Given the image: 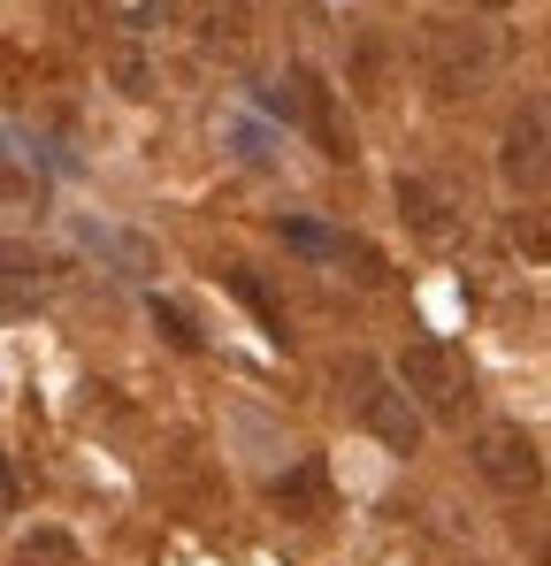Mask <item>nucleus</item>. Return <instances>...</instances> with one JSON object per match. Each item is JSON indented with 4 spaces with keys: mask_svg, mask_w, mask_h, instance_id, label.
Segmentation results:
<instances>
[{
    "mask_svg": "<svg viewBox=\"0 0 551 566\" xmlns=\"http://www.w3.org/2000/svg\"><path fill=\"white\" fill-rule=\"evenodd\" d=\"M498 62H506V46H498V31L482 23V15H445V23H429V39H422V77H429V93L459 107V99H475L490 77H498Z\"/></svg>",
    "mask_w": 551,
    "mask_h": 566,
    "instance_id": "obj_1",
    "label": "nucleus"
},
{
    "mask_svg": "<svg viewBox=\"0 0 551 566\" xmlns=\"http://www.w3.org/2000/svg\"><path fill=\"white\" fill-rule=\"evenodd\" d=\"M398 382L414 390V406H422L429 421H459L467 398H475L467 360H459L445 337H406V353H398Z\"/></svg>",
    "mask_w": 551,
    "mask_h": 566,
    "instance_id": "obj_2",
    "label": "nucleus"
},
{
    "mask_svg": "<svg viewBox=\"0 0 551 566\" xmlns=\"http://www.w3.org/2000/svg\"><path fill=\"white\" fill-rule=\"evenodd\" d=\"M467 452H475V474H482L498 497H537V490H544V452H537V437L513 429V421H482Z\"/></svg>",
    "mask_w": 551,
    "mask_h": 566,
    "instance_id": "obj_3",
    "label": "nucleus"
},
{
    "mask_svg": "<svg viewBox=\"0 0 551 566\" xmlns=\"http://www.w3.org/2000/svg\"><path fill=\"white\" fill-rule=\"evenodd\" d=\"M498 177H506L513 199H544L551 191V115H544V99L513 107V123H506V138H498Z\"/></svg>",
    "mask_w": 551,
    "mask_h": 566,
    "instance_id": "obj_4",
    "label": "nucleus"
},
{
    "mask_svg": "<svg viewBox=\"0 0 551 566\" xmlns=\"http://www.w3.org/2000/svg\"><path fill=\"white\" fill-rule=\"evenodd\" d=\"M353 421H361L375 444L406 452V460H414V452H422V437H429V413L414 406V390H406L398 376H391V382H383V376L361 382V390H353Z\"/></svg>",
    "mask_w": 551,
    "mask_h": 566,
    "instance_id": "obj_5",
    "label": "nucleus"
},
{
    "mask_svg": "<svg viewBox=\"0 0 551 566\" xmlns=\"http://www.w3.org/2000/svg\"><path fill=\"white\" fill-rule=\"evenodd\" d=\"M291 85H299V130H306L330 161H353L361 146H353V123H345V107H337V85H330L322 70H291Z\"/></svg>",
    "mask_w": 551,
    "mask_h": 566,
    "instance_id": "obj_6",
    "label": "nucleus"
},
{
    "mask_svg": "<svg viewBox=\"0 0 551 566\" xmlns=\"http://www.w3.org/2000/svg\"><path fill=\"white\" fill-rule=\"evenodd\" d=\"M391 199H398V222H406L414 238H429V245H445V238L459 230V214H453V199H445V185H429V177H406V169H398Z\"/></svg>",
    "mask_w": 551,
    "mask_h": 566,
    "instance_id": "obj_7",
    "label": "nucleus"
},
{
    "mask_svg": "<svg viewBox=\"0 0 551 566\" xmlns=\"http://www.w3.org/2000/svg\"><path fill=\"white\" fill-rule=\"evenodd\" d=\"M199 46L222 54V62H246L253 54V8L246 0H207L199 8Z\"/></svg>",
    "mask_w": 551,
    "mask_h": 566,
    "instance_id": "obj_8",
    "label": "nucleus"
},
{
    "mask_svg": "<svg viewBox=\"0 0 551 566\" xmlns=\"http://www.w3.org/2000/svg\"><path fill=\"white\" fill-rule=\"evenodd\" d=\"M77 245L100 253V261H115V276H154V245L115 230V222H77Z\"/></svg>",
    "mask_w": 551,
    "mask_h": 566,
    "instance_id": "obj_9",
    "label": "nucleus"
},
{
    "mask_svg": "<svg viewBox=\"0 0 551 566\" xmlns=\"http://www.w3.org/2000/svg\"><path fill=\"white\" fill-rule=\"evenodd\" d=\"M345 85H353L367 107H383V99H391V46H383V31H361V39H353Z\"/></svg>",
    "mask_w": 551,
    "mask_h": 566,
    "instance_id": "obj_10",
    "label": "nucleus"
},
{
    "mask_svg": "<svg viewBox=\"0 0 551 566\" xmlns=\"http://www.w3.org/2000/svg\"><path fill=\"white\" fill-rule=\"evenodd\" d=\"M54 261L39 253V245H23V238H0V283H15V291H31V298H46L54 291Z\"/></svg>",
    "mask_w": 551,
    "mask_h": 566,
    "instance_id": "obj_11",
    "label": "nucleus"
},
{
    "mask_svg": "<svg viewBox=\"0 0 551 566\" xmlns=\"http://www.w3.org/2000/svg\"><path fill=\"white\" fill-rule=\"evenodd\" d=\"M506 238H513V253H521L529 269H551V199H529V207H513Z\"/></svg>",
    "mask_w": 551,
    "mask_h": 566,
    "instance_id": "obj_12",
    "label": "nucleus"
},
{
    "mask_svg": "<svg viewBox=\"0 0 551 566\" xmlns=\"http://www.w3.org/2000/svg\"><path fill=\"white\" fill-rule=\"evenodd\" d=\"M276 505H283V513H299V521H322V513H330V490H322V468L306 460V468L276 474Z\"/></svg>",
    "mask_w": 551,
    "mask_h": 566,
    "instance_id": "obj_13",
    "label": "nucleus"
},
{
    "mask_svg": "<svg viewBox=\"0 0 551 566\" xmlns=\"http://www.w3.org/2000/svg\"><path fill=\"white\" fill-rule=\"evenodd\" d=\"M107 77H115V93H123V99H154V85H162L154 62H146L138 46H115V54H107Z\"/></svg>",
    "mask_w": 551,
    "mask_h": 566,
    "instance_id": "obj_14",
    "label": "nucleus"
},
{
    "mask_svg": "<svg viewBox=\"0 0 551 566\" xmlns=\"http://www.w3.org/2000/svg\"><path fill=\"white\" fill-rule=\"evenodd\" d=\"M15 566H77V544H70V528H31V536L15 544Z\"/></svg>",
    "mask_w": 551,
    "mask_h": 566,
    "instance_id": "obj_15",
    "label": "nucleus"
},
{
    "mask_svg": "<svg viewBox=\"0 0 551 566\" xmlns=\"http://www.w3.org/2000/svg\"><path fill=\"white\" fill-rule=\"evenodd\" d=\"M337 261H345V276H353V283H367V291H383V283H391L383 253H375L367 238H345V245H337Z\"/></svg>",
    "mask_w": 551,
    "mask_h": 566,
    "instance_id": "obj_16",
    "label": "nucleus"
},
{
    "mask_svg": "<svg viewBox=\"0 0 551 566\" xmlns=\"http://www.w3.org/2000/svg\"><path fill=\"white\" fill-rule=\"evenodd\" d=\"M230 291H238V298H246V306H253V314H261V329H269V337H283V314H276L269 283L253 276V269H230Z\"/></svg>",
    "mask_w": 551,
    "mask_h": 566,
    "instance_id": "obj_17",
    "label": "nucleus"
},
{
    "mask_svg": "<svg viewBox=\"0 0 551 566\" xmlns=\"http://www.w3.org/2000/svg\"><path fill=\"white\" fill-rule=\"evenodd\" d=\"M276 230H283V245L322 253V261H337V245H345V238H337V230H322V222H276Z\"/></svg>",
    "mask_w": 551,
    "mask_h": 566,
    "instance_id": "obj_18",
    "label": "nucleus"
},
{
    "mask_svg": "<svg viewBox=\"0 0 551 566\" xmlns=\"http://www.w3.org/2000/svg\"><path fill=\"white\" fill-rule=\"evenodd\" d=\"M154 329H162L177 353H199V329H191V314H184V306H169V298H154Z\"/></svg>",
    "mask_w": 551,
    "mask_h": 566,
    "instance_id": "obj_19",
    "label": "nucleus"
},
{
    "mask_svg": "<svg viewBox=\"0 0 551 566\" xmlns=\"http://www.w3.org/2000/svg\"><path fill=\"white\" fill-rule=\"evenodd\" d=\"M169 8H177V0H115V15H123L131 31H154V23H162Z\"/></svg>",
    "mask_w": 551,
    "mask_h": 566,
    "instance_id": "obj_20",
    "label": "nucleus"
},
{
    "mask_svg": "<svg viewBox=\"0 0 551 566\" xmlns=\"http://www.w3.org/2000/svg\"><path fill=\"white\" fill-rule=\"evenodd\" d=\"M15 497H23V490H15V468H8V452H0V513H15Z\"/></svg>",
    "mask_w": 551,
    "mask_h": 566,
    "instance_id": "obj_21",
    "label": "nucleus"
},
{
    "mask_svg": "<svg viewBox=\"0 0 551 566\" xmlns=\"http://www.w3.org/2000/svg\"><path fill=\"white\" fill-rule=\"evenodd\" d=\"M453 8H467V15H498L506 0H453Z\"/></svg>",
    "mask_w": 551,
    "mask_h": 566,
    "instance_id": "obj_22",
    "label": "nucleus"
},
{
    "mask_svg": "<svg viewBox=\"0 0 551 566\" xmlns=\"http://www.w3.org/2000/svg\"><path fill=\"white\" fill-rule=\"evenodd\" d=\"M537 559H544V566H551V536H537Z\"/></svg>",
    "mask_w": 551,
    "mask_h": 566,
    "instance_id": "obj_23",
    "label": "nucleus"
},
{
    "mask_svg": "<svg viewBox=\"0 0 551 566\" xmlns=\"http://www.w3.org/2000/svg\"><path fill=\"white\" fill-rule=\"evenodd\" d=\"M544 115H551V93H544Z\"/></svg>",
    "mask_w": 551,
    "mask_h": 566,
    "instance_id": "obj_24",
    "label": "nucleus"
}]
</instances>
